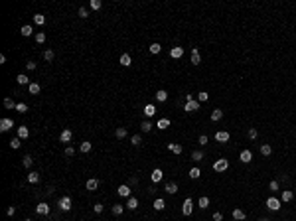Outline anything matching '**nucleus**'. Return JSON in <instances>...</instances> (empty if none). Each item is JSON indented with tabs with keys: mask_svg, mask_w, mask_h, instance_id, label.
Segmentation results:
<instances>
[{
	"mask_svg": "<svg viewBox=\"0 0 296 221\" xmlns=\"http://www.w3.org/2000/svg\"><path fill=\"white\" fill-rule=\"evenodd\" d=\"M93 209H95V213H101V211H103V203H95Z\"/></svg>",
	"mask_w": 296,
	"mask_h": 221,
	"instance_id": "nucleus-57",
	"label": "nucleus"
},
{
	"mask_svg": "<svg viewBox=\"0 0 296 221\" xmlns=\"http://www.w3.org/2000/svg\"><path fill=\"white\" fill-rule=\"evenodd\" d=\"M16 111L24 115V113H28V105H26V103H18V105H16Z\"/></svg>",
	"mask_w": 296,
	"mask_h": 221,
	"instance_id": "nucleus-47",
	"label": "nucleus"
},
{
	"mask_svg": "<svg viewBox=\"0 0 296 221\" xmlns=\"http://www.w3.org/2000/svg\"><path fill=\"white\" fill-rule=\"evenodd\" d=\"M162 178H164V172L160 170V168H154V170H152V174H150V180H152L154 184H158V182L162 180Z\"/></svg>",
	"mask_w": 296,
	"mask_h": 221,
	"instance_id": "nucleus-5",
	"label": "nucleus"
},
{
	"mask_svg": "<svg viewBox=\"0 0 296 221\" xmlns=\"http://www.w3.org/2000/svg\"><path fill=\"white\" fill-rule=\"evenodd\" d=\"M36 213L38 215H47V213H50V206H47L46 201L38 203V206H36Z\"/></svg>",
	"mask_w": 296,
	"mask_h": 221,
	"instance_id": "nucleus-6",
	"label": "nucleus"
},
{
	"mask_svg": "<svg viewBox=\"0 0 296 221\" xmlns=\"http://www.w3.org/2000/svg\"><path fill=\"white\" fill-rule=\"evenodd\" d=\"M122 209H125V207H122V206H121V203H115V206H113V207H111V211H113V213H115V215H121V213H122Z\"/></svg>",
	"mask_w": 296,
	"mask_h": 221,
	"instance_id": "nucleus-40",
	"label": "nucleus"
},
{
	"mask_svg": "<svg viewBox=\"0 0 296 221\" xmlns=\"http://www.w3.org/2000/svg\"><path fill=\"white\" fill-rule=\"evenodd\" d=\"M32 32H34V30H32V26H30V24H26V26H22V30H20V34L28 38V36H32Z\"/></svg>",
	"mask_w": 296,
	"mask_h": 221,
	"instance_id": "nucleus-31",
	"label": "nucleus"
},
{
	"mask_svg": "<svg viewBox=\"0 0 296 221\" xmlns=\"http://www.w3.org/2000/svg\"><path fill=\"white\" fill-rule=\"evenodd\" d=\"M200 176H201V170L200 168H192L190 170V178H192V180H197Z\"/></svg>",
	"mask_w": 296,
	"mask_h": 221,
	"instance_id": "nucleus-37",
	"label": "nucleus"
},
{
	"mask_svg": "<svg viewBox=\"0 0 296 221\" xmlns=\"http://www.w3.org/2000/svg\"><path fill=\"white\" fill-rule=\"evenodd\" d=\"M134 184H138V178L132 176V178H130V186H134Z\"/></svg>",
	"mask_w": 296,
	"mask_h": 221,
	"instance_id": "nucleus-60",
	"label": "nucleus"
},
{
	"mask_svg": "<svg viewBox=\"0 0 296 221\" xmlns=\"http://www.w3.org/2000/svg\"><path fill=\"white\" fill-rule=\"evenodd\" d=\"M164 207H166V201H164V199H160V197L154 199V209H156V211H162Z\"/></svg>",
	"mask_w": 296,
	"mask_h": 221,
	"instance_id": "nucleus-24",
	"label": "nucleus"
},
{
	"mask_svg": "<svg viewBox=\"0 0 296 221\" xmlns=\"http://www.w3.org/2000/svg\"><path fill=\"white\" fill-rule=\"evenodd\" d=\"M221 118H223V111H221V109H213V111H211V121H213V122L221 121Z\"/></svg>",
	"mask_w": 296,
	"mask_h": 221,
	"instance_id": "nucleus-18",
	"label": "nucleus"
},
{
	"mask_svg": "<svg viewBox=\"0 0 296 221\" xmlns=\"http://www.w3.org/2000/svg\"><path fill=\"white\" fill-rule=\"evenodd\" d=\"M89 6H91V10H99L101 6H103V4H101V0H91V4H89Z\"/></svg>",
	"mask_w": 296,
	"mask_h": 221,
	"instance_id": "nucleus-51",
	"label": "nucleus"
},
{
	"mask_svg": "<svg viewBox=\"0 0 296 221\" xmlns=\"http://www.w3.org/2000/svg\"><path fill=\"white\" fill-rule=\"evenodd\" d=\"M79 150H81V152H91V142H87V140H85V142H81Z\"/></svg>",
	"mask_w": 296,
	"mask_h": 221,
	"instance_id": "nucleus-48",
	"label": "nucleus"
},
{
	"mask_svg": "<svg viewBox=\"0 0 296 221\" xmlns=\"http://www.w3.org/2000/svg\"><path fill=\"white\" fill-rule=\"evenodd\" d=\"M126 207H128V209H136V207H138V199L134 197V196H130V197H128V201H126Z\"/></svg>",
	"mask_w": 296,
	"mask_h": 221,
	"instance_id": "nucleus-21",
	"label": "nucleus"
},
{
	"mask_svg": "<svg viewBox=\"0 0 296 221\" xmlns=\"http://www.w3.org/2000/svg\"><path fill=\"white\" fill-rule=\"evenodd\" d=\"M115 136H117V138H125V136H126V128H125V126H118L117 130H115Z\"/></svg>",
	"mask_w": 296,
	"mask_h": 221,
	"instance_id": "nucleus-33",
	"label": "nucleus"
},
{
	"mask_svg": "<svg viewBox=\"0 0 296 221\" xmlns=\"http://www.w3.org/2000/svg\"><path fill=\"white\" fill-rule=\"evenodd\" d=\"M28 182H30V184H38V182H40V174H38V172H30V174H28Z\"/></svg>",
	"mask_w": 296,
	"mask_h": 221,
	"instance_id": "nucleus-25",
	"label": "nucleus"
},
{
	"mask_svg": "<svg viewBox=\"0 0 296 221\" xmlns=\"http://www.w3.org/2000/svg\"><path fill=\"white\" fill-rule=\"evenodd\" d=\"M182 55H184V47L176 46V47H172V50H170V57L172 59H180Z\"/></svg>",
	"mask_w": 296,
	"mask_h": 221,
	"instance_id": "nucleus-9",
	"label": "nucleus"
},
{
	"mask_svg": "<svg viewBox=\"0 0 296 221\" xmlns=\"http://www.w3.org/2000/svg\"><path fill=\"white\" fill-rule=\"evenodd\" d=\"M118 61H121V65H122V67H128V65H130V63H132V57L128 55V53H122Z\"/></svg>",
	"mask_w": 296,
	"mask_h": 221,
	"instance_id": "nucleus-17",
	"label": "nucleus"
},
{
	"mask_svg": "<svg viewBox=\"0 0 296 221\" xmlns=\"http://www.w3.org/2000/svg\"><path fill=\"white\" fill-rule=\"evenodd\" d=\"M14 213H16V207H14V206H10V207L6 209V215H10V217H12Z\"/></svg>",
	"mask_w": 296,
	"mask_h": 221,
	"instance_id": "nucleus-56",
	"label": "nucleus"
},
{
	"mask_svg": "<svg viewBox=\"0 0 296 221\" xmlns=\"http://www.w3.org/2000/svg\"><path fill=\"white\" fill-rule=\"evenodd\" d=\"M140 130H142V132H150V130H152V122H150V121H144L142 125H140Z\"/></svg>",
	"mask_w": 296,
	"mask_h": 221,
	"instance_id": "nucleus-35",
	"label": "nucleus"
},
{
	"mask_svg": "<svg viewBox=\"0 0 296 221\" xmlns=\"http://www.w3.org/2000/svg\"><path fill=\"white\" fill-rule=\"evenodd\" d=\"M26 67H28L30 71H34V69H36V63H34V61H28V63H26Z\"/></svg>",
	"mask_w": 296,
	"mask_h": 221,
	"instance_id": "nucleus-59",
	"label": "nucleus"
},
{
	"mask_svg": "<svg viewBox=\"0 0 296 221\" xmlns=\"http://www.w3.org/2000/svg\"><path fill=\"white\" fill-rule=\"evenodd\" d=\"M166 99H168V93H166L164 89L156 91V101H160V103H166Z\"/></svg>",
	"mask_w": 296,
	"mask_h": 221,
	"instance_id": "nucleus-19",
	"label": "nucleus"
},
{
	"mask_svg": "<svg viewBox=\"0 0 296 221\" xmlns=\"http://www.w3.org/2000/svg\"><path fill=\"white\" fill-rule=\"evenodd\" d=\"M192 160H193V162H201V160H203V152H200V150H196V152L192 154Z\"/></svg>",
	"mask_w": 296,
	"mask_h": 221,
	"instance_id": "nucleus-38",
	"label": "nucleus"
},
{
	"mask_svg": "<svg viewBox=\"0 0 296 221\" xmlns=\"http://www.w3.org/2000/svg\"><path fill=\"white\" fill-rule=\"evenodd\" d=\"M268 190H271V192H281V184H278L276 180H272L271 184H268Z\"/></svg>",
	"mask_w": 296,
	"mask_h": 221,
	"instance_id": "nucleus-39",
	"label": "nucleus"
},
{
	"mask_svg": "<svg viewBox=\"0 0 296 221\" xmlns=\"http://www.w3.org/2000/svg\"><path fill=\"white\" fill-rule=\"evenodd\" d=\"M192 63L193 65H200L201 63V55H200V50H197V47H192Z\"/></svg>",
	"mask_w": 296,
	"mask_h": 221,
	"instance_id": "nucleus-10",
	"label": "nucleus"
},
{
	"mask_svg": "<svg viewBox=\"0 0 296 221\" xmlns=\"http://www.w3.org/2000/svg\"><path fill=\"white\" fill-rule=\"evenodd\" d=\"M24 221H32V219H24Z\"/></svg>",
	"mask_w": 296,
	"mask_h": 221,
	"instance_id": "nucleus-62",
	"label": "nucleus"
},
{
	"mask_svg": "<svg viewBox=\"0 0 296 221\" xmlns=\"http://www.w3.org/2000/svg\"><path fill=\"white\" fill-rule=\"evenodd\" d=\"M148 51L150 53H160V51H162V46H160V44H150Z\"/></svg>",
	"mask_w": 296,
	"mask_h": 221,
	"instance_id": "nucleus-36",
	"label": "nucleus"
},
{
	"mask_svg": "<svg viewBox=\"0 0 296 221\" xmlns=\"http://www.w3.org/2000/svg\"><path fill=\"white\" fill-rule=\"evenodd\" d=\"M18 136L20 138H28L30 136V128L28 126H18Z\"/></svg>",
	"mask_w": 296,
	"mask_h": 221,
	"instance_id": "nucleus-20",
	"label": "nucleus"
},
{
	"mask_svg": "<svg viewBox=\"0 0 296 221\" xmlns=\"http://www.w3.org/2000/svg\"><path fill=\"white\" fill-rule=\"evenodd\" d=\"M73 154H75V150H73L71 146H67V148H65V156H73Z\"/></svg>",
	"mask_w": 296,
	"mask_h": 221,
	"instance_id": "nucleus-58",
	"label": "nucleus"
},
{
	"mask_svg": "<svg viewBox=\"0 0 296 221\" xmlns=\"http://www.w3.org/2000/svg\"><path fill=\"white\" fill-rule=\"evenodd\" d=\"M117 193H118L121 197H130V186H118Z\"/></svg>",
	"mask_w": 296,
	"mask_h": 221,
	"instance_id": "nucleus-13",
	"label": "nucleus"
},
{
	"mask_svg": "<svg viewBox=\"0 0 296 221\" xmlns=\"http://www.w3.org/2000/svg\"><path fill=\"white\" fill-rule=\"evenodd\" d=\"M233 219L243 221L245 219V211H243V209H233Z\"/></svg>",
	"mask_w": 296,
	"mask_h": 221,
	"instance_id": "nucleus-26",
	"label": "nucleus"
},
{
	"mask_svg": "<svg viewBox=\"0 0 296 221\" xmlns=\"http://www.w3.org/2000/svg\"><path fill=\"white\" fill-rule=\"evenodd\" d=\"M168 150L170 152H174V154H182V144H178V142H168Z\"/></svg>",
	"mask_w": 296,
	"mask_h": 221,
	"instance_id": "nucleus-16",
	"label": "nucleus"
},
{
	"mask_svg": "<svg viewBox=\"0 0 296 221\" xmlns=\"http://www.w3.org/2000/svg\"><path fill=\"white\" fill-rule=\"evenodd\" d=\"M71 138H73V134H71L69 128H65V130L59 134V142H71Z\"/></svg>",
	"mask_w": 296,
	"mask_h": 221,
	"instance_id": "nucleus-12",
	"label": "nucleus"
},
{
	"mask_svg": "<svg viewBox=\"0 0 296 221\" xmlns=\"http://www.w3.org/2000/svg\"><path fill=\"white\" fill-rule=\"evenodd\" d=\"M22 164H24V168H30V166L34 164V160H32V156H24V158H22Z\"/></svg>",
	"mask_w": 296,
	"mask_h": 221,
	"instance_id": "nucleus-46",
	"label": "nucleus"
},
{
	"mask_svg": "<svg viewBox=\"0 0 296 221\" xmlns=\"http://www.w3.org/2000/svg\"><path fill=\"white\" fill-rule=\"evenodd\" d=\"M215 140H217V142H227V140H229V132L227 130H217V132H215Z\"/></svg>",
	"mask_w": 296,
	"mask_h": 221,
	"instance_id": "nucleus-11",
	"label": "nucleus"
},
{
	"mask_svg": "<svg viewBox=\"0 0 296 221\" xmlns=\"http://www.w3.org/2000/svg\"><path fill=\"white\" fill-rule=\"evenodd\" d=\"M20 144H22V138H20V136H16V138L10 140V146H12V148H20Z\"/></svg>",
	"mask_w": 296,
	"mask_h": 221,
	"instance_id": "nucleus-43",
	"label": "nucleus"
},
{
	"mask_svg": "<svg viewBox=\"0 0 296 221\" xmlns=\"http://www.w3.org/2000/svg\"><path fill=\"white\" fill-rule=\"evenodd\" d=\"M34 22H36L38 26H44V24H46V16H44V14H34Z\"/></svg>",
	"mask_w": 296,
	"mask_h": 221,
	"instance_id": "nucleus-29",
	"label": "nucleus"
},
{
	"mask_svg": "<svg viewBox=\"0 0 296 221\" xmlns=\"http://www.w3.org/2000/svg\"><path fill=\"white\" fill-rule=\"evenodd\" d=\"M192 209H193L192 197H186V201L182 203V213H184V215H192Z\"/></svg>",
	"mask_w": 296,
	"mask_h": 221,
	"instance_id": "nucleus-3",
	"label": "nucleus"
},
{
	"mask_svg": "<svg viewBox=\"0 0 296 221\" xmlns=\"http://www.w3.org/2000/svg\"><path fill=\"white\" fill-rule=\"evenodd\" d=\"M144 115H146L148 118L154 117V115H156V107H154V105H146V107H144Z\"/></svg>",
	"mask_w": 296,
	"mask_h": 221,
	"instance_id": "nucleus-22",
	"label": "nucleus"
},
{
	"mask_svg": "<svg viewBox=\"0 0 296 221\" xmlns=\"http://www.w3.org/2000/svg\"><path fill=\"white\" fill-rule=\"evenodd\" d=\"M12 126H14V121H12V118H2V121H0V130H2V132L10 130Z\"/></svg>",
	"mask_w": 296,
	"mask_h": 221,
	"instance_id": "nucleus-7",
	"label": "nucleus"
},
{
	"mask_svg": "<svg viewBox=\"0 0 296 221\" xmlns=\"http://www.w3.org/2000/svg\"><path fill=\"white\" fill-rule=\"evenodd\" d=\"M28 91L32 95H38V93H40V85H38V83H30L28 85Z\"/></svg>",
	"mask_w": 296,
	"mask_h": 221,
	"instance_id": "nucleus-34",
	"label": "nucleus"
},
{
	"mask_svg": "<svg viewBox=\"0 0 296 221\" xmlns=\"http://www.w3.org/2000/svg\"><path fill=\"white\" fill-rule=\"evenodd\" d=\"M59 209H61V211H69V209H71V197L63 196L59 199Z\"/></svg>",
	"mask_w": 296,
	"mask_h": 221,
	"instance_id": "nucleus-4",
	"label": "nucleus"
},
{
	"mask_svg": "<svg viewBox=\"0 0 296 221\" xmlns=\"http://www.w3.org/2000/svg\"><path fill=\"white\" fill-rule=\"evenodd\" d=\"M85 186H87V190H89V192H95L97 188H99V180H97V178H89Z\"/></svg>",
	"mask_w": 296,
	"mask_h": 221,
	"instance_id": "nucleus-15",
	"label": "nucleus"
},
{
	"mask_svg": "<svg viewBox=\"0 0 296 221\" xmlns=\"http://www.w3.org/2000/svg\"><path fill=\"white\" fill-rule=\"evenodd\" d=\"M247 136H249L251 140H255L257 136H259V132H257V128H253V126H251L249 130H247Z\"/></svg>",
	"mask_w": 296,
	"mask_h": 221,
	"instance_id": "nucleus-45",
	"label": "nucleus"
},
{
	"mask_svg": "<svg viewBox=\"0 0 296 221\" xmlns=\"http://www.w3.org/2000/svg\"><path fill=\"white\" fill-rule=\"evenodd\" d=\"M4 107H6V109H16V103L8 97V99H4Z\"/></svg>",
	"mask_w": 296,
	"mask_h": 221,
	"instance_id": "nucleus-50",
	"label": "nucleus"
},
{
	"mask_svg": "<svg viewBox=\"0 0 296 221\" xmlns=\"http://www.w3.org/2000/svg\"><path fill=\"white\" fill-rule=\"evenodd\" d=\"M36 42H38V44H44V42H46V34H44V32L36 34Z\"/></svg>",
	"mask_w": 296,
	"mask_h": 221,
	"instance_id": "nucleus-53",
	"label": "nucleus"
},
{
	"mask_svg": "<svg viewBox=\"0 0 296 221\" xmlns=\"http://www.w3.org/2000/svg\"><path fill=\"white\" fill-rule=\"evenodd\" d=\"M292 197H294V193L290 192V190H284V192H282V196H281V199H282V201H290Z\"/></svg>",
	"mask_w": 296,
	"mask_h": 221,
	"instance_id": "nucleus-32",
	"label": "nucleus"
},
{
	"mask_svg": "<svg viewBox=\"0 0 296 221\" xmlns=\"http://www.w3.org/2000/svg\"><path fill=\"white\" fill-rule=\"evenodd\" d=\"M207 140H209V138H207V134H201V136H200V144H201V146H205V144H207Z\"/></svg>",
	"mask_w": 296,
	"mask_h": 221,
	"instance_id": "nucleus-54",
	"label": "nucleus"
},
{
	"mask_svg": "<svg viewBox=\"0 0 296 221\" xmlns=\"http://www.w3.org/2000/svg\"><path fill=\"white\" fill-rule=\"evenodd\" d=\"M207 99H209V93H205V91H201V93L197 95V101H200V103H205Z\"/></svg>",
	"mask_w": 296,
	"mask_h": 221,
	"instance_id": "nucleus-49",
	"label": "nucleus"
},
{
	"mask_svg": "<svg viewBox=\"0 0 296 221\" xmlns=\"http://www.w3.org/2000/svg\"><path fill=\"white\" fill-rule=\"evenodd\" d=\"M53 57H55V53H53L51 50H46L44 51V59H46V61H53Z\"/></svg>",
	"mask_w": 296,
	"mask_h": 221,
	"instance_id": "nucleus-42",
	"label": "nucleus"
},
{
	"mask_svg": "<svg viewBox=\"0 0 296 221\" xmlns=\"http://www.w3.org/2000/svg\"><path fill=\"white\" fill-rule=\"evenodd\" d=\"M271 152H272L271 144H261V154L263 156H271Z\"/></svg>",
	"mask_w": 296,
	"mask_h": 221,
	"instance_id": "nucleus-30",
	"label": "nucleus"
},
{
	"mask_svg": "<svg viewBox=\"0 0 296 221\" xmlns=\"http://www.w3.org/2000/svg\"><path fill=\"white\" fill-rule=\"evenodd\" d=\"M164 190L168 192V193H176V192H178V184H176V182H168Z\"/></svg>",
	"mask_w": 296,
	"mask_h": 221,
	"instance_id": "nucleus-23",
	"label": "nucleus"
},
{
	"mask_svg": "<svg viewBox=\"0 0 296 221\" xmlns=\"http://www.w3.org/2000/svg\"><path fill=\"white\" fill-rule=\"evenodd\" d=\"M267 207L271 209V211H278V209H281V199L268 197V199H267Z\"/></svg>",
	"mask_w": 296,
	"mask_h": 221,
	"instance_id": "nucleus-2",
	"label": "nucleus"
},
{
	"mask_svg": "<svg viewBox=\"0 0 296 221\" xmlns=\"http://www.w3.org/2000/svg\"><path fill=\"white\" fill-rule=\"evenodd\" d=\"M77 16H79V18H87V16H89V10H87V8H79V10H77Z\"/></svg>",
	"mask_w": 296,
	"mask_h": 221,
	"instance_id": "nucleus-52",
	"label": "nucleus"
},
{
	"mask_svg": "<svg viewBox=\"0 0 296 221\" xmlns=\"http://www.w3.org/2000/svg\"><path fill=\"white\" fill-rule=\"evenodd\" d=\"M257 221H272V219H267V217H261V219H257Z\"/></svg>",
	"mask_w": 296,
	"mask_h": 221,
	"instance_id": "nucleus-61",
	"label": "nucleus"
},
{
	"mask_svg": "<svg viewBox=\"0 0 296 221\" xmlns=\"http://www.w3.org/2000/svg\"><path fill=\"white\" fill-rule=\"evenodd\" d=\"M227 168H229V160L227 158H219V160L213 162V170L215 172H225Z\"/></svg>",
	"mask_w": 296,
	"mask_h": 221,
	"instance_id": "nucleus-1",
	"label": "nucleus"
},
{
	"mask_svg": "<svg viewBox=\"0 0 296 221\" xmlns=\"http://www.w3.org/2000/svg\"><path fill=\"white\" fill-rule=\"evenodd\" d=\"M130 142L134 144V146H140V144H142V136H140V134H134V136L130 138Z\"/></svg>",
	"mask_w": 296,
	"mask_h": 221,
	"instance_id": "nucleus-41",
	"label": "nucleus"
},
{
	"mask_svg": "<svg viewBox=\"0 0 296 221\" xmlns=\"http://www.w3.org/2000/svg\"><path fill=\"white\" fill-rule=\"evenodd\" d=\"M213 221H223V215L219 213V211H215V213H213Z\"/></svg>",
	"mask_w": 296,
	"mask_h": 221,
	"instance_id": "nucleus-55",
	"label": "nucleus"
},
{
	"mask_svg": "<svg viewBox=\"0 0 296 221\" xmlns=\"http://www.w3.org/2000/svg\"><path fill=\"white\" fill-rule=\"evenodd\" d=\"M184 109H186L188 113H196V111H200V101H188Z\"/></svg>",
	"mask_w": 296,
	"mask_h": 221,
	"instance_id": "nucleus-8",
	"label": "nucleus"
},
{
	"mask_svg": "<svg viewBox=\"0 0 296 221\" xmlns=\"http://www.w3.org/2000/svg\"><path fill=\"white\" fill-rule=\"evenodd\" d=\"M200 207H201V209L209 207V197H205V196H201V197H200Z\"/></svg>",
	"mask_w": 296,
	"mask_h": 221,
	"instance_id": "nucleus-44",
	"label": "nucleus"
},
{
	"mask_svg": "<svg viewBox=\"0 0 296 221\" xmlns=\"http://www.w3.org/2000/svg\"><path fill=\"white\" fill-rule=\"evenodd\" d=\"M168 126H170V118H160V121H158V128H160V130H166Z\"/></svg>",
	"mask_w": 296,
	"mask_h": 221,
	"instance_id": "nucleus-28",
	"label": "nucleus"
},
{
	"mask_svg": "<svg viewBox=\"0 0 296 221\" xmlns=\"http://www.w3.org/2000/svg\"><path fill=\"white\" fill-rule=\"evenodd\" d=\"M239 160H241V162H243V164H249L251 160H253V154L249 152V150H243V152L239 154Z\"/></svg>",
	"mask_w": 296,
	"mask_h": 221,
	"instance_id": "nucleus-14",
	"label": "nucleus"
},
{
	"mask_svg": "<svg viewBox=\"0 0 296 221\" xmlns=\"http://www.w3.org/2000/svg\"><path fill=\"white\" fill-rule=\"evenodd\" d=\"M16 81H18L20 85H30V79H28V75H24V73H20L18 77H16Z\"/></svg>",
	"mask_w": 296,
	"mask_h": 221,
	"instance_id": "nucleus-27",
	"label": "nucleus"
}]
</instances>
